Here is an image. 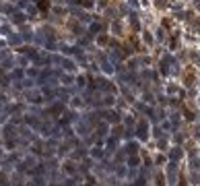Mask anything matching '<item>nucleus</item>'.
<instances>
[{"label": "nucleus", "mask_w": 200, "mask_h": 186, "mask_svg": "<svg viewBox=\"0 0 200 186\" xmlns=\"http://www.w3.org/2000/svg\"><path fill=\"white\" fill-rule=\"evenodd\" d=\"M37 4H39V8H41V11H46V8L50 6V4L46 2V0H39V2H37Z\"/></svg>", "instance_id": "nucleus-1"}]
</instances>
